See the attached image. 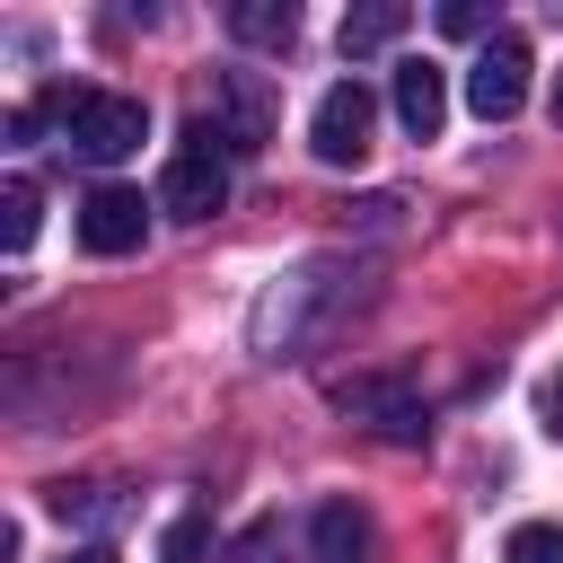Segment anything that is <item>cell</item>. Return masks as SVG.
Returning <instances> with one entry per match:
<instances>
[{
  "instance_id": "cell-3",
  "label": "cell",
  "mask_w": 563,
  "mask_h": 563,
  "mask_svg": "<svg viewBox=\"0 0 563 563\" xmlns=\"http://www.w3.org/2000/svg\"><path fill=\"white\" fill-rule=\"evenodd\" d=\"M369 132H378V88L369 79H334L317 97V114H308V150L325 167H361L369 158Z\"/></svg>"
},
{
  "instance_id": "cell-4",
  "label": "cell",
  "mask_w": 563,
  "mask_h": 563,
  "mask_svg": "<svg viewBox=\"0 0 563 563\" xmlns=\"http://www.w3.org/2000/svg\"><path fill=\"white\" fill-rule=\"evenodd\" d=\"M528 35H510V26H493L484 35V53L466 62V106L484 114V123H510L519 106H528Z\"/></svg>"
},
{
  "instance_id": "cell-12",
  "label": "cell",
  "mask_w": 563,
  "mask_h": 563,
  "mask_svg": "<svg viewBox=\"0 0 563 563\" xmlns=\"http://www.w3.org/2000/svg\"><path fill=\"white\" fill-rule=\"evenodd\" d=\"M35 220H44V194H35L26 176H9V185H0V246L18 255V246L35 238Z\"/></svg>"
},
{
  "instance_id": "cell-9",
  "label": "cell",
  "mask_w": 563,
  "mask_h": 563,
  "mask_svg": "<svg viewBox=\"0 0 563 563\" xmlns=\"http://www.w3.org/2000/svg\"><path fill=\"white\" fill-rule=\"evenodd\" d=\"M308 537H317V563H369V554H378V528H369L361 501H325V510L308 519Z\"/></svg>"
},
{
  "instance_id": "cell-8",
  "label": "cell",
  "mask_w": 563,
  "mask_h": 563,
  "mask_svg": "<svg viewBox=\"0 0 563 563\" xmlns=\"http://www.w3.org/2000/svg\"><path fill=\"white\" fill-rule=\"evenodd\" d=\"M396 123L413 141H440V123H449V70L440 62H396Z\"/></svg>"
},
{
  "instance_id": "cell-14",
  "label": "cell",
  "mask_w": 563,
  "mask_h": 563,
  "mask_svg": "<svg viewBox=\"0 0 563 563\" xmlns=\"http://www.w3.org/2000/svg\"><path fill=\"white\" fill-rule=\"evenodd\" d=\"M158 563H202V519L185 510L176 528H167V545H158Z\"/></svg>"
},
{
  "instance_id": "cell-15",
  "label": "cell",
  "mask_w": 563,
  "mask_h": 563,
  "mask_svg": "<svg viewBox=\"0 0 563 563\" xmlns=\"http://www.w3.org/2000/svg\"><path fill=\"white\" fill-rule=\"evenodd\" d=\"M440 35H484V9H475V0H449V9H440Z\"/></svg>"
},
{
  "instance_id": "cell-7",
  "label": "cell",
  "mask_w": 563,
  "mask_h": 563,
  "mask_svg": "<svg viewBox=\"0 0 563 563\" xmlns=\"http://www.w3.org/2000/svg\"><path fill=\"white\" fill-rule=\"evenodd\" d=\"M150 238V202L132 194V185H97L88 202H79V246L88 255H132Z\"/></svg>"
},
{
  "instance_id": "cell-6",
  "label": "cell",
  "mask_w": 563,
  "mask_h": 563,
  "mask_svg": "<svg viewBox=\"0 0 563 563\" xmlns=\"http://www.w3.org/2000/svg\"><path fill=\"white\" fill-rule=\"evenodd\" d=\"M334 405H343L352 422H369L378 440H405V449H413V440L431 431L422 396H413L405 378H387V369H361V378H343V387H334Z\"/></svg>"
},
{
  "instance_id": "cell-5",
  "label": "cell",
  "mask_w": 563,
  "mask_h": 563,
  "mask_svg": "<svg viewBox=\"0 0 563 563\" xmlns=\"http://www.w3.org/2000/svg\"><path fill=\"white\" fill-rule=\"evenodd\" d=\"M211 132H220V150L229 158H255L264 141H273V88L255 79V70H220L211 79V114H202Z\"/></svg>"
},
{
  "instance_id": "cell-16",
  "label": "cell",
  "mask_w": 563,
  "mask_h": 563,
  "mask_svg": "<svg viewBox=\"0 0 563 563\" xmlns=\"http://www.w3.org/2000/svg\"><path fill=\"white\" fill-rule=\"evenodd\" d=\"M545 431H563V378L545 387Z\"/></svg>"
},
{
  "instance_id": "cell-13",
  "label": "cell",
  "mask_w": 563,
  "mask_h": 563,
  "mask_svg": "<svg viewBox=\"0 0 563 563\" xmlns=\"http://www.w3.org/2000/svg\"><path fill=\"white\" fill-rule=\"evenodd\" d=\"M501 563H563V528L519 519V528H510V545H501Z\"/></svg>"
},
{
  "instance_id": "cell-1",
  "label": "cell",
  "mask_w": 563,
  "mask_h": 563,
  "mask_svg": "<svg viewBox=\"0 0 563 563\" xmlns=\"http://www.w3.org/2000/svg\"><path fill=\"white\" fill-rule=\"evenodd\" d=\"M62 132H70V150H79L88 167H114V158L141 150L150 106H141V97H114V88H70V97H62Z\"/></svg>"
},
{
  "instance_id": "cell-17",
  "label": "cell",
  "mask_w": 563,
  "mask_h": 563,
  "mask_svg": "<svg viewBox=\"0 0 563 563\" xmlns=\"http://www.w3.org/2000/svg\"><path fill=\"white\" fill-rule=\"evenodd\" d=\"M70 563H114V554H106V545H79V554H70Z\"/></svg>"
},
{
  "instance_id": "cell-18",
  "label": "cell",
  "mask_w": 563,
  "mask_h": 563,
  "mask_svg": "<svg viewBox=\"0 0 563 563\" xmlns=\"http://www.w3.org/2000/svg\"><path fill=\"white\" fill-rule=\"evenodd\" d=\"M554 123H563V70H554Z\"/></svg>"
},
{
  "instance_id": "cell-11",
  "label": "cell",
  "mask_w": 563,
  "mask_h": 563,
  "mask_svg": "<svg viewBox=\"0 0 563 563\" xmlns=\"http://www.w3.org/2000/svg\"><path fill=\"white\" fill-rule=\"evenodd\" d=\"M396 35H405V9H396V0H369V9L343 18V53H378V44H396Z\"/></svg>"
},
{
  "instance_id": "cell-2",
  "label": "cell",
  "mask_w": 563,
  "mask_h": 563,
  "mask_svg": "<svg viewBox=\"0 0 563 563\" xmlns=\"http://www.w3.org/2000/svg\"><path fill=\"white\" fill-rule=\"evenodd\" d=\"M229 202V150H220V132L194 114L185 123V141L167 150V176H158V211H176V220H211Z\"/></svg>"
},
{
  "instance_id": "cell-10",
  "label": "cell",
  "mask_w": 563,
  "mask_h": 563,
  "mask_svg": "<svg viewBox=\"0 0 563 563\" xmlns=\"http://www.w3.org/2000/svg\"><path fill=\"white\" fill-rule=\"evenodd\" d=\"M229 35L255 44V53H282V44L299 35V9H290V0H238V9H229Z\"/></svg>"
}]
</instances>
